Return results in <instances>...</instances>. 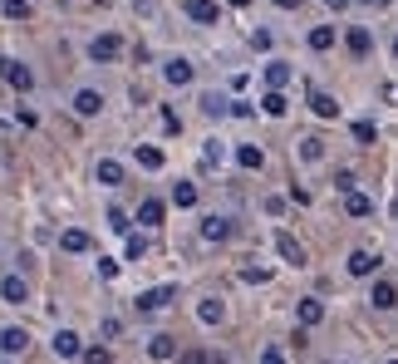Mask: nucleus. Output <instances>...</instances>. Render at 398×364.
<instances>
[{
  "instance_id": "ea45409f",
  "label": "nucleus",
  "mask_w": 398,
  "mask_h": 364,
  "mask_svg": "<svg viewBox=\"0 0 398 364\" xmlns=\"http://www.w3.org/2000/svg\"><path fill=\"white\" fill-rule=\"evenodd\" d=\"M99 275H103V280H113V275H118V261H108V256H99Z\"/></svg>"
},
{
  "instance_id": "1a4fd4ad",
  "label": "nucleus",
  "mask_w": 398,
  "mask_h": 364,
  "mask_svg": "<svg viewBox=\"0 0 398 364\" xmlns=\"http://www.w3.org/2000/svg\"><path fill=\"white\" fill-rule=\"evenodd\" d=\"M74 113H79V118H94V113H103V93H99V89H79V93H74Z\"/></svg>"
},
{
  "instance_id": "f8f14e48",
  "label": "nucleus",
  "mask_w": 398,
  "mask_h": 364,
  "mask_svg": "<svg viewBox=\"0 0 398 364\" xmlns=\"http://www.w3.org/2000/svg\"><path fill=\"white\" fill-rule=\"evenodd\" d=\"M374 271H379V256L374 251H364V246L349 251V275H374Z\"/></svg>"
},
{
  "instance_id": "a18cd8bd",
  "label": "nucleus",
  "mask_w": 398,
  "mask_h": 364,
  "mask_svg": "<svg viewBox=\"0 0 398 364\" xmlns=\"http://www.w3.org/2000/svg\"><path fill=\"white\" fill-rule=\"evenodd\" d=\"M394 59H398V40H394Z\"/></svg>"
},
{
  "instance_id": "72a5a7b5",
  "label": "nucleus",
  "mask_w": 398,
  "mask_h": 364,
  "mask_svg": "<svg viewBox=\"0 0 398 364\" xmlns=\"http://www.w3.org/2000/svg\"><path fill=\"white\" fill-rule=\"evenodd\" d=\"M148 256V241L143 237H128V261H143Z\"/></svg>"
},
{
  "instance_id": "9d476101",
  "label": "nucleus",
  "mask_w": 398,
  "mask_h": 364,
  "mask_svg": "<svg viewBox=\"0 0 398 364\" xmlns=\"http://www.w3.org/2000/svg\"><path fill=\"white\" fill-rule=\"evenodd\" d=\"M344 45H349V55H359V59H364V55L374 50V35H369L364 25H349V35H344Z\"/></svg>"
},
{
  "instance_id": "a878e982",
  "label": "nucleus",
  "mask_w": 398,
  "mask_h": 364,
  "mask_svg": "<svg viewBox=\"0 0 398 364\" xmlns=\"http://www.w3.org/2000/svg\"><path fill=\"white\" fill-rule=\"evenodd\" d=\"M334 45V25H315L310 30V50H329Z\"/></svg>"
},
{
  "instance_id": "58836bf2",
  "label": "nucleus",
  "mask_w": 398,
  "mask_h": 364,
  "mask_svg": "<svg viewBox=\"0 0 398 364\" xmlns=\"http://www.w3.org/2000/svg\"><path fill=\"white\" fill-rule=\"evenodd\" d=\"M108 227H113V232H128V217H123V212L113 207V212H108Z\"/></svg>"
},
{
  "instance_id": "2f4dec72",
  "label": "nucleus",
  "mask_w": 398,
  "mask_h": 364,
  "mask_svg": "<svg viewBox=\"0 0 398 364\" xmlns=\"http://www.w3.org/2000/svg\"><path fill=\"white\" fill-rule=\"evenodd\" d=\"M241 280H246V285H266L271 271H266V266H241Z\"/></svg>"
},
{
  "instance_id": "f3484780",
  "label": "nucleus",
  "mask_w": 398,
  "mask_h": 364,
  "mask_svg": "<svg viewBox=\"0 0 398 364\" xmlns=\"http://www.w3.org/2000/svg\"><path fill=\"white\" fill-rule=\"evenodd\" d=\"M25 345H30L25 330H0V350H5V355H25Z\"/></svg>"
},
{
  "instance_id": "423d86ee",
  "label": "nucleus",
  "mask_w": 398,
  "mask_h": 364,
  "mask_svg": "<svg viewBox=\"0 0 398 364\" xmlns=\"http://www.w3.org/2000/svg\"><path fill=\"white\" fill-rule=\"evenodd\" d=\"M163 79H168V84H177V89H182V84H192V59H182V55H177V59H168V64H163Z\"/></svg>"
},
{
  "instance_id": "20e7f679",
  "label": "nucleus",
  "mask_w": 398,
  "mask_h": 364,
  "mask_svg": "<svg viewBox=\"0 0 398 364\" xmlns=\"http://www.w3.org/2000/svg\"><path fill=\"white\" fill-rule=\"evenodd\" d=\"M369 305H374V310H394V305H398V285H394V280H374Z\"/></svg>"
},
{
  "instance_id": "4c0bfd02",
  "label": "nucleus",
  "mask_w": 398,
  "mask_h": 364,
  "mask_svg": "<svg viewBox=\"0 0 398 364\" xmlns=\"http://www.w3.org/2000/svg\"><path fill=\"white\" fill-rule=\"evenodd\" d=\"M182 364H211L206 350H182Z\"/></svg>"
},
{
  "instance_id": "9b49d317",
  "label": "nucleus",
  "mask_w": 398,
  "mask_h": 364,
  "mask_svg": "<svg viewBox=\"0 0 398 364\" xmlns=\"http://www.w3.org/2000/svg\"><path fill=\"white\" fill-rule=\"evenodd\" d=\"M187 10H192L197 25H216V20H221V5H216V0H187Z\"/></svg>"
},
{
  "instance_id": "49530a36",
  "label": "nucleus",
  "mask_w": 398,
  "mask_h": 364,
  "mask_svg": "<svg viewBox=\"0 0 398 364\" xmlns=\"http://www.w3.org/2000/svg\"><path fill=\"white\" fill-rule=\"evenodd\" d=\"M364 5H379V0H364Z\"/></svg>"
},
{
  "instance_id": "393cba45",
  "label": "nucleus",
  "mask_w": 398,
  "mask_h": 364,
  "mask_svg": "<svg viewBox=\"0 0 398 364\" xmlns=\"http://www.w3.org/2000/svg\"><path fill=\"white\" fill-rule=\"evenodd\" d=\"M261 108H266L271 118H286V108H291V103H286V93H281V89H271L266 98H261Z\"/></svg>"
},
{
  "instance_id": "c03bdc74",
  "label": "nucleus",
  "mask_w": 398,
  "mask_h": 364,
  "mask_svg": "<svg viewBox=\"0 0 398 364\" xmlns=\"http://www.w3.org/2000/svg\"><path fill=\"white\" fill-rule=\"evenodd\" d=\"M231 5H251V0H231Z\"/></svg>"
},
{
  "instance_id": "0eeeda50",
  "label": "nucleus",
  "mask_w": 398,
  "mask_h": 364,
  "mask_svg": "<svg viewBox=\"0 0 398 364\" xmlns=\"http://www.w3.org/2000/svg\"><path fill=\"white\" fill-rule=\"evenodd\" d=\"M0 300H5V305H25V300H30V285H25L20 275H5V280H0Z\"/></svg>"
},
{
  "instance_id": "37998d69",
  "label": "nucleus",
  "mask_w": 398,
  "mask_h": 364,
  "mask_svg": "<svg viewBox=\"0 0 398 364\" xmlns=\"http://www.w3.org/2000/svg\"><path fill=\"white\" fill-rule=\"evenodd\" d=\"M276 5H286V10H295V0H276Z\"/></svg>"
},
{
  "instance_id": "2eb2a0df",
  "label": "nucleus",
  "mask_w": 398,
  "mask_h": 364,
  "mask_svg": "<svg viewBox=\"0 0 398 364\" xmlns=\"http://www.w3.org/2000/svg\"><path fill=\"white\" fill-rule=\"evenodd\" d=\"M226 237H231V222L226 217H206L201 222V241H226Z\"/></svg>"
},
{
  "instance_id": "79ce46f5",
  "label": "nucleus",
  "mask_w": 398,
  "mask_h": 364,
  "mask_svg": "<svg viewBox=\"0 0 398 364\" xmlns=\"http://www.w3.org/2000/svg\"><path fill=\"white\" fill-rule=\"evenodd\" d=\"M324 5H329V10H344V5H349V0H324Z\"/></svg>"
},
{
  "instance_id": "f257e3e1",
  "label": "nucleus",
  "mask_w": 398,
  "mask_h": 364,
  "mask_svg": "<svg viewBox=\"0 0 398 364\" xmlns=\"http://www.w3.org/2000/svg\"><path fill=\"white\" fill-rule=\"evenodd\" d=\"M118 55H123V40H118V35H94V40H89V59H94V64H108V59H118Z\"/></svg>"
},
{
  "instance_id": "de8ad7c7",
  "label": "nucleus",
  "mask_w": 398,
  "mask_h": 364,
  "mask_svg": "<svg viewBox=\"0 0 398 364\" xmlns=\"http://www.w3.org/2000/svg\"><path fill=\"white\" fill-rule=\"evenodd\" d=\"M389 364H398V360H389Z\"/></svg>"
},
{
  "instance_id": "7ed1b4c3",
  "label": "nucleus",
  "mask_w": 398,
  "mask_h": 364,
  "mask_svg": "<svg viewBox=\"0 0 398 364\" xmlns=\"http://www.w3.org/2000/svg\"><path fill=\"white\" fill-rule=\"evenodd\" d=\"M168 300H177V285H153V290H143V295H138V310L148 315V310H163Z\"/></svg>"
},
{
  "instance_id": "bb28decb",
  "label": "nucleus",
  "mask_w": 398,
  "mask_h": 364,
  "mask_svg": "<svg viewBox=\"0 0 398 364\" xmlns=\"http://www.w3.org/2000/svg\"><path fill=\"white\" fill-rule=\"evenodd\" d=\"M221 315H226V310H221V300H201V305H197V320H201V325H216Z\"/></svg>"
},
{
  "instance_id": "c756f323",
  "label": "nucleus",
  "mask_w": 398,
  "mask_h": 364,
  "mask_svg": "<svg viewBox=\"0 0 398 364\" xmlns=\"http://www.w3.org/2000/svg\"><path fill=\"white\" fill-rule=\"evenodd\" d=\"M201 113H206V118H221V113H231V108H226V98L206 93V98H201Z\"/></svg>"
},
{
  "instance_id": "39448f33",
  "label": "nucleus",
  "mask_w": 398,
  "mask_h": 364,
  "mask_svg": "<svg viewBox=\"0 0 398 364\" xmlns=\"http://www.w3.org/2000/svg\"><path fill=\"white\" fill-rule=\"evenodd\" d=\"M276 251H281V261H291V266H305V246H300L291 232H276Z\"/></svg>"
},
{
  "instance_id": "c9c22d12",
  "label": "nucleus",
  "mask_w": 398,
  "mask_h": 364,
  "mask_svg": "<svg viewBox=\"0 0 398 364\" xmlns=\"http://www.w3.org/2000/svg\"><path fill=\"white\" fill-rule=\"evenodd\" d=\"M163 128H168V133H182V118H177V108H163Z\"/></svg>"
},
{
  "instance_id": "6e6552de",
  "label": "nucleus",
  "mask_w": 398,
  "mask_h": 364,
  "mask_svg": "<svg viewBox=\"0 0 398 364\" xmlns=\"http://www.w3.org/2000/svg\"><path fill=\"white\" fill-rule=\"evenodd\" d=\"M49 350H54L59 360H74V355H84V345H79V335H74V330H59V335L49 340Z\"/></svg>"
},
{
  "instance_id": "5701e85b",
  "label": "nucleus",
  "mask_w": 398,
  "mask_h": 364,
  "mask_svg": "<svg viewBox=\"0 0 398 364\" xmlns=\"http://www.w3.org/2000/svg\"><path fill=\"white\" fill-rule=\"evenodd\" d=\"M138 222H143V227H163V202H153V197H148V202L138 207Z\"/></svg>"
},
{
  "instance_id": "4468645a",
  "label": "nucleus",
  "mask_w": 398,
  "mask_h": 364,
  "mask_svg": "<svg viewBox=\"0 0 398 364\" xmlns=\"http://www.w3.org/2000/svg\"><path fill=\"white\" fill-rule=\"evenodd\" d=\"M310 108H315V118H339V103L324 89H310Z\"/></svg>"
},
{
  "instance_id": "cd10ccee",
  "label": "nucleus",
  "mask_w": 398,
  "mask_h": 364,
  "mask_svg": "<svg viewBox=\"0 0 398 364\" xmlns=\"http://www.w3.org/2000/svg\"><path fill=\"white\" fill-rule=\"evenodd\" d=\"M138 163H143L148 173H158V168H163V153H158V148H148V143H138Z\"/></svg>"
},
{
  "instance_id": "c85d7f7f",
  "label": "nucleus",
  "mask_w": 398,
  "mask_h": 364,
  "mask_svg": "<svg viewBox=\"0 0 398 364\" xmlns=\"http://www.w3.org/2000/svg\"><path fill=\"white\" fill-rule=\"evenodd\" d=\"M172 202H177V207H197V187H192V182H177V187H172Z\"/></svg>"
},
{
  "instance_id": "473e14b6",
  "label": "nucleus",
  "mask_w": 398,
  "mask_h": 364,
  "mask_svg": "<svg viewBox=\"0 0 398 364\" xmlns=\"http://www.w3.org/2000/svg\"><path fill=\"white\" fill-rule=\"evenodd\" d=\"M354 138H359V143H374L379 133H374V123H369V118H359V123H354Z\"/></svg>"
},
{
  "instance_id": "aec40b11",
  "label": "nucleus",
  "mask_w": 398,
  "mask_h": 364,
  "mask_svg": "<svg viewBox=\"0 0 398 364\" xmlns=\"http://www.w3.org/2000/svg\"><path fill=\"white\" fill-rule=\"evenodd\" d=\"M94 178H99L103 187H118V182H123V168H118L113 158H99V168H94Z\"/></svg>"
},
{
  "instance_id": "ddd939ff",
  "label": "nucleus",
  "mask_w": 398,
  "mask_h": 364,
  "mask_svg": "<svg viewBox=\"0 0 398 364\" xmlns=\"http://www.w3.org/2000/svg\"><path fill=\"white\" fill-rule=\"evenodd\" d=\"M236 163H241L246 173H261V168H266V153H261L256 143H241V148H236Z\"/></svg>"
},
{
  "instance_id": "e433bc0d",
  "label": "nucleus",
  "mask_w": 398,
  "mask_h": 364,
  "mask_svg": "<svg viewBox=\"0 0 398 364\" xmlns=\"http://www.w3.org/2000/svg\"><path fill=\"white\" fill-rule=\"evenodd\" d=\"M334 187L349 197V192H354V173H349V168H344V173H334Z\"/></svg>"
},
{
  "instance_id": "b1692460",
  "label": "nucleus",
  "mask_w": 398,
  "mask_h": 364,
  "mask_svg": "<svg viewBox=\"0 0 398 364\" xmlns=\"http://www.w3.org/2000/svg\"><path fill=\"white\" fill-rule=\"evenodd\" d=\"M59 246H64V251H89V232H79V227H69V232L59 237Z\"/></svg>"
},
{
  "instance_id": "f704fd0d",
  "label": "nucleus",
  "mask_w": 398,
  "mask_h": 364,
  "mask_svg": "<svg viewBox=\"0 0 398 364\" xmlns=\"http://www.w3.org/2000/svg\"><path fill=\"white\" fill-rule=\"evenodd\" d=\"M79 360H84V364H108V360H113V355H108V350H103V345H94V350H84V355H79Z\"/></svg>"
},
{
  "instance_id": "f03ea898",
  "label": "nucleus",
  "mask_w": 398,
  "mask_h": 364,
  "mask_svg": "<svg viewBox=\"0 0 398 364\" xmlns=\"http://www.w3.org/2000/svg\"><path fill=\"white\" fill-rule=\"evenodd\" d=\"M0 79H5V84H10V89H30V84H35V74H30V69H25V64H20V59H0Z\"/></svg>"
},
{
  "instance_id": "a19ab883",
  "label": "nucleus",
  "mask_w": 398,
  "mask_h": 364,
  "mask_svg": "<svg viewBox=\"0 0 398 364\" xmlns=\"http://www.w3.org/2000/svg\"><path fill=\"white\" fill-rule=\"evenodd\" d=\"M261 364H286V355H281V350L271 345V350H261Z\"/></svg>"
},
{
  "instance_id": "412c9836",
  "label": "nucleus",
  "mask_w": 398,
  "mask_h": 364,
  "mask_svg": "<svg viewBox=\"0 0 398 364\" xmlns=\"http://www.w3.org/2000/svg\"><path fill=\"white\" fill-rule=\"evenodd\" d=\"M266 84H271V89H286V84H291V64L271 59V64H266Z\"/></svg>"
},
{
  "instance_id": "a211bd4d",
  "label": "nucleus",
  "mask_w": 398,
  "mask_h": 364,
  "mask_svg": "<svg viewBox=\"0 0 398 364\" xmlns=\"http://www.w3.org/2000/svg\"><path fill=\"white\" fill-rule=\"evenodd\" d=\"M148 355H153V360H172V355H177V340H172V335H153V340H148Z\"/></svg>"
},
{
  "instance_id": "dca6fc26",
  "label": "nucleus",
  "mask_w": 398,
  "mask_h": 364,
  "mask_svg": "<svg viewBox=\"0 0 398 364\" xmlns=\"http://www.w3.org/2000/svg\"><path fill=\"white\" fill-rule=\"evenodd\" d=\"M320 158H324V138H320V133L300 138V163H320Z\"/></svg>"
},
{
  "instance_id": "4be33fe9",
  "label": "nucleus",
  "mask_w": 398,
  "mask_h": 364,
  "mask_svg": "<svg viewBox=\"0 0 398 364\" xmlns=\"http://www.w3.org/2000/svg\"><path fill=\"white\" fill-rule=\"evenodd\" d=\"M344 212H349V217H369V212H374V197H364V192H349V197H344Z\"/></svg>"
},
{
  "instance_id": "7c9ffc66",
  "label": "nucleus",
  "mask_w": 398,
  "mask_h": 364,
  "mask_svg": "<svg viewBox=\"0 0 398 364\" xmlns=\"http://www.w3.org/2000/svg\"><path fill=\"white\" fill-rule=\"evenodd\" d=\"M5 20H30V0H5Z\"/></svg>"
},
{
  "instance_id": "6ab92c4d",
  "label": "nucleus",
  "mask_w": 398,
  "mask_h": 364,
  "mask_svg": "<svg viewBox=\"0 0 398 364\" xmlns=\"http://www.w3.org/2000/svg\"><path fill=\"white\" fill-rule=\"evenodd\" d=\"M300 325H305V330H310V325H320V320H324V305H320V300H315V295H310V300H300Z\"/></svg>"
}]
</instances>
